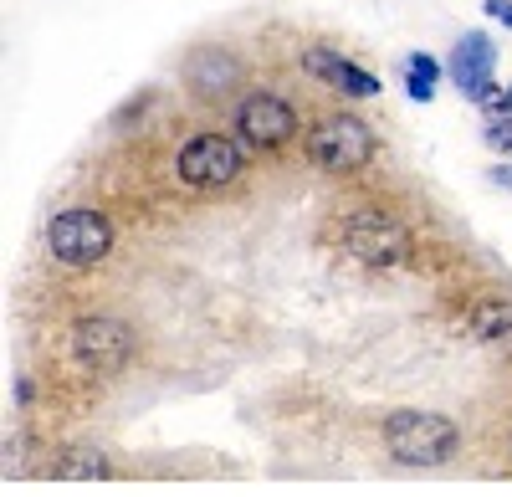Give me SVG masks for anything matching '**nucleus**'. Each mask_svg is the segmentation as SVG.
<instances>
[{
  "label": "nucleus",
  "mask_w": 512,
  "mask_h": 497,
  "mask_svg": "<svg viewBox=\"0 0 512 497\" xmlns=\"http://www.w3.org/2000/svg\"><path fill=\"white\" fill-rule=\"evenodd\" d=\"M492 180H497V185H512V170H492Z\"/></svg>",
  "instance_id": "16"
},
{
  "label": "nucleus",
  "mask_w": 512,
  "mask_h": 497,
  "mask_svg": "<svg viewBox=\"0 0 512 497\" xmlns=\"http://www.w3.org/2000/svg\"><path fill=\"white\" fill-rule=\"evenodd\" d=\"M236 82H241V62H236L226 47H200V52L185 57V88H190V98H200V103L226 98Z\"/></svg>",
  "instance_id": "9"
},
{
  "label": "nucleus",
  "mask_w": 512,
  "mask_h": 497,
  "mask_svg": "<svg viewBox=\"0 0 512 497\" xmlns=\"http://www.w3.org/2000/svg\"><path fill=\"white\" fill-rule=\"evenodd\" d=\"M384 446L400 467H441L456 457L461 431L436 410H395V416H384Z\"/></svg>",
  "instance_id": "1"
},
{
  "label": "nucleus",
  "mask_w": 512,
  "mask_h": 497,
  "mask_svg": "<svg viewBox=\"0 0 512 497\" xmlns=\"http://www.w3.org/2000/svg\"><path fill=\"white\" fill-rule=\"evenodd\" d=\"M507 98H512V88H507Z\"/></svg>",
  "instance_id": "17"
},
{
  "label": "nucleus",
  "mask_w": 512,
  "mask_h": 497,
  "mask_svg": "<svg viewBox=\"0 0 512 497\" xmlns=\"http://www.w3.org/2000/svg\"><path fill=\"white\" fill-rule=\"evenodd\" d=\"M52 477H113V467H108L103 451H93V446H72V451H62V457L52 462Z\"/></svg>",
  "instance_id": "12"
},
{
  "label": "nucleus",
  "mask_w": 512,
  "mask_h": 497,
  "mask_svg": "<svg viewBox=\"0 0 512 497\" xmlns=\"http://www.w3.org/2000/svg\"><path fill=\"white\" fill-rule=\"evenodd\" d=\"M338 246L364 267H405L410 262V231L384 211H349L338 221Z\"/></svg>",
  "instance_id": "3"
},
{
  "label": "nucleus",
  "mask_w": 512,
  "mask_h": 497,
  "mask_svg": "<svg viewBox=\"0 0 512 497\" xmlns=\"http://www.w3.org/2000/svg\"><path fill=\"white\" fill-rule=\"evenodd\" d=\"M52 241V257L67 267H93L113 252V226L103 211H62L47 231Z\"/></svg>",
  "instance_id": "4"
},
{
  "label": "nucleus",
  "mask_w": 512,
  "mask_h": 497,
  "mask_svg": "<svg viewBox=\"0 0 512 497\" xmlns=\"http://www.w3.org/2000/svg\"><path fill=\"white\" fill-rule=\"evenodd\" d=\"M487 16H497L502 26H512V0H487Z\"/></svg>",
  "instance_id": "15"
},
{
  "label": "nucleus",
  "mask_w": 512,
  "mask_h": 497,
  "mask_svg": "<svg viewBox=\"0 0 512 497\" xmlns=\"http://www.w3.org/2000/svg\"><path fill=\"white\" fill-rule=\"evenodd\" d=\"M492 67H497L492 36L466 31V36L456 41V52H451V77H456V88H461L466 98L487 103V98H492Z\"/></svg>",
  "instance_id": "10"
},
{
  "label": "nucleus",
  "mask_w": 512,
  "mask_h": 497,
  "mask_svg": "<svg viewBox=\"0 0 512 497\" xmlns=\"http://www.w3.org/2000/svg\"><path fill=\"white\" fill-rule=\"evenodd\" d=\"M134 354V334H128V323L118 318H77L72 328V359L82 369H93V375H113V369L128 364Z\"/></svg>",
  "instance_id": "5"
},
{
  "label": "nucleus",
  "mask_w": 512,
  "mask_h": 497,
  "mask_svg": "<svg viewBox=\"0 0 512 497\" xmlns=\"http://www.w3.org/2000/svg\"><path fill=\"white\" fill-rule=\"evenodd\" d=\"M487 149L512 154V118H492V123H487Z\"/></svg>",
  "instance_id": "14"
},
{
  "label": "nucleus",
  "mask_w": 512,
  "mask_h": 497,
  "mask_svg": "<svg viewBox=\"0 0 512 497\" xmlns=\"http://www.w3.org/2000/svg\"><path fill=\"white\" fill-rule=\"evenodd\" d=\"M436 77H441L436 57L415 52V57L405 62V88H410V98H415V103H431V98H436Z\"/></svg>",
  "instance_id": "13"
},
{
  "label": "nucleus",
  "mask_w": 512,
  "mask_h": 497,
  "mask_svg": "<svg viewBox=\"0 0 512 497\" xmlns=\"http://www.w3.org/2000/svg\"><path fill=\"white\" fill-rule=\"evenodd\" d=\"M466 328H472V339H482V344L512 354V303H497V298L477 303L472 318H466Z\"/></svg>",
  "instance_id": "11"
},
{
  "label": "nucleus",
  "mask_w": 512,
  "mask_h": 497,
  "mask_svg": "<svg viewBox=\"0 0 512 497\" xmlns=\"http://www.w3.org/2000/svg\"><path fill=\"white\" fill-rule=\"evenodd\" d=\"M236 134H241V144H251V149H282V144L297 134V113H292V103L277 98V93H246V98L236 103Z\"/></svg>",
  "instance_id": "7"
},
{
  "label": "nucleus",
  "mask_w": 512,
  "mask_h": 497,
  "mask_svg": "<svg viewBox=\"0 0 512 497\" xmlns=\"http://www.w3.org/2000/svg\"><path fill=\"white\" fill-rule=\"evenodd\" d=\"M241 175V144L226 134H195L180 149V180L195 190H221Z\"/></svg>",
  "instance_id": "6"
},
{
  "label": "nucleus",
  "mask_w": 512,
  "mask_h": 497,
  "mask_svg": "<svg viewBox=\"0 0 512 497\" xmlns=\"http://www.w3.org/2000/svg\"><path fill=\"white\" fill-rule=\"evenodd\" d=\"M374 149H379L374 129L364 118H354V113H328V118H318L308 129V159L318 164V170H328V175L364 170V164L374 159Z\"/></svg>",
  "instance_id": "2"
},
{
  "label": "nucleus",
  "mask_w": 512,
  "mask_h": 497,
  "mask_svg": "<svg viewBox=\"0 0 512 497\" xmlns=\"http://www.w3.org/2000/svg\"><path fill=\"white\" fill-rule=\"evenodd\" d=\"M303 72L318 77L323 88L344 93V98H374V93H379V77L364 72L359 62H349L344 52H333V47H308V52H303Z\"/></svg>",
  "instance_id": "8"
}]
</instances>
